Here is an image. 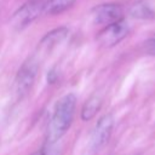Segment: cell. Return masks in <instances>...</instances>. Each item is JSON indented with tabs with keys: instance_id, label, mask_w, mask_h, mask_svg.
Instances as JSON below:
<instances>
[{
	"instance_id": "obj_9",
	"label": "cell",
	"mask_w": 155,
	"mask_h": 155,
	"mask_svg": "<svg viewBox=\"0 0 155 155\" xmlns=\"http://www.w3.org/2000/svg\"><path fill=\"white\" fill-rule=\"evenodd\" d=\"M130 13L134 18L139 19H149L155 17V11L151 5H149L147 1H138L132 5L130 8Z\"/></svg>"
},
{
	"instance_id": "obj_7",
	"label": "cell",
	"mask_w": 155,
	"mask_h": 155,
	"mask_svg": "<svg viewBox=\"0 0 155 155\" xmlns=\"http://www.w3.org/2000/svg\"><path fill=\"white\" fill-rule=\"evenodd\" d=\"M68 35V29L65 27H61L57 29L51 30L50 33H47L40 41V47L45 48L46 51L51 50L52 47H54L57 44L62 42Z\"/></svg>"
},
{
	"instance_id": "obj_3",
	"label": "cell",
	"mask_w": 155,
	"mask_h": 155,
	"mask_svg": "<svg viewBox=\"0 0 155 155\" xmlns=\"http://www.w3.org/2000/svg\"><path fill=\"white\" fill-rule=\"evenodd\" d=\"M42 13H45V1L44 0H30L22 5L12 16V27L17 30H22L30 25L35 19H38Z\"/></svg>"
},
{
	"instance_id": "obj_5",
	"label": "cell",
	"mask_w": 155,
	"mask_h": 155,
	"mask_svg": "<svg viewBox=\"0 0 155 155\" xmlns=\"http://www.w3.org/2000/svg\"><path fill=\"white\" fill-rule=\"evenodd\" d=\"M113 127H114V119L110 114L102 116L97 121L90 138V148L93 153L99 151L108 143Z\"/></svg>"
},
{
	"instance_id": "obj_6",
	"label": "cell",
	"mask_w": 155,
	"mask_h": 155,
	"mask_svg": "<svg viewBox=\"0 0 155 155\" xmlns=\"http://www.w3.org/2000/svg\"><path fill=\"white\" fill-rule=\"evenodd\" d=\"M92 18L96 24L105 27L122 18V8L117 4H102L92 10Z\"/></svg>"
},
{
	"instance_id": "obj_8",
	"label": "cell",
	"mask_w": 155,
	"mask_h": 155,
	"mask_svg": "<svg viewBox=\"0 0 155 155\" xmlns=\"http://www.w3.org/2000/svg\"><path fill=\"white\" fill-rule=\"evenodd\" d=\"M102 107V98L97 94L91 96L84 104L82 109H81V119L84 121H88L92 117H94V115L99 111Z\"/></svg>"
},
{
	"instance_id": "obj_10",
	"label": "cell",
	"mask_w": 155,
	"mask_h": 155,
	"mask_svg": "<svg viewBox=\"0 0 155 155\" xmlns=\"http://www.w3.org/2000/svg\"><path fill=\"white\" fill-rule=\"evenodd\" d=\"M76 0H46L45 13L46 15H59L65 10L70 8Z\"/></svg>"
},
{
	"instance_id": "obj_1",
	"label": "cell",
	"mask_w": 155,
	"mask_h": 155,
	"mask_svg": "<svg viewBox=\"0 0 155 155\" xmlns=\"http://www.w3.org/2000/svg\"><path fill=\"white\" fill-rule=\"evenodd\" d=\"M76 108V96L68 93L61 97L53 109L52 116L48 122L46 140L47 143H57L70 128Z\"/></svg>"
},
{
	"instance_id": "obj_12",
	"label": "cell",
	"mask_w": 155,
	"mask_h": 155,
	"mask_svg": "<svg viewBox=\"0 0 155 155\" xmlns=\"http://www.w3.org/2000/svg\"><path fill=\"white\" fill-rule=\"evenodd\" d=\"M151 39H153V41H154V42H155V35H154V36H153V38H151Z\"/></svg>"
},
{
	"instance_id": "obj_11",
	"label": "cell",
	"mask_w": 155,
	"mask_h": 155,
	"mask_svg": "<svg viewBox=\"0 0 155 155\" xmlns=\"http://www.w3.org/2000/svg\"><path fill=\"white\" fill-rule=\"evenodd\" d=\"M34 155H62V150H61V147L57 143L45 142L44 145Z\"/></svg>"
},
{
	"instance_id": "obj_2",
	"label": "cell",
	"mask_w": 155,
	"mask_h": 155,
	"mask_svg": "<svg viewBox=\"0 0 155 155\" xmlns=\"http://www.w3.org/2000/svg\"><path fill=\"white\" fill-rule=\"evenodd\" d=\"M39 70V61L33 56L24 61L18 69L13 81V93L17 99H22L31 90Z\"/></svg>"
},
{
	"instance_id": "obj_4",
	"label": "cell",
	"mask_w": 155,
	"mask_h": 155,
	"mask_svg": "<svg viewBox=\"0 0 155 155\" xmlns=\"http://www.w3.org/2000/svg\"><path fill=\"white\" fill-rule=\"evenodd\" d=\"M130 31L127 22L121 18L111 24L105 25L98 34L97 40L103 47H113L124 40Z\"/></svg>"
}]
</instances>
